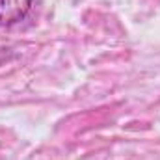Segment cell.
<instances>
[{
  "label": "cell",
  "instance_id": "1",
  "mask_svg": "<svg viewBox=\"0 0 160 160\" xmlns=\"http://www.w3.org/2000/svg\"><path fill=\"white\" fill-rule=\"evenodd\" d=\"M32 8V0H0V26H13L22 21Z\"/></svg>",
  "mask_w": 160,
  "mask_h": 160
}]
</instances>
